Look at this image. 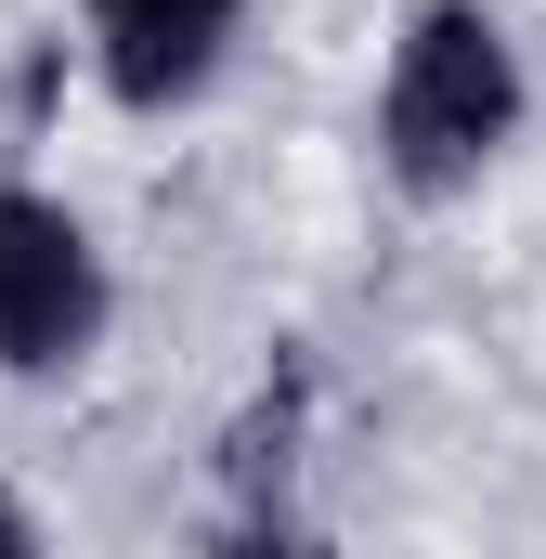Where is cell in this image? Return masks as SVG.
Instances as JSON below:
<instances>
[{
	"mask_svg": "<svg viewBox=\"0 0 546 559\" xmlns=\"http://www.w3.org/2000/svg\"><path fill=\"white\" fill-rule=\"evenodd\" d=\"M521 118V66H508V39L468 13V0H429L404 26V66H391V169H404L416 195H442V182H468L495 143Z\"/></svg>",
	"mask_w": 546,
	"mask_h": 559,
	"instance_id": "cell-1",
	"label": "cell"
},
{
	"mask_svg": "<svg viewBox=\"0 0 546 559\" xmlns=\"http://www.w3.org/2000/svg\"><path fill=\"white\" fill-rule=\"evenodd\" d=\"M0 547H39V534H26V521H13V508H0Z\"/></svg>",
	"mask_w": 546,
	"mask_h": 559,
	"instance_id": "cell-4",
	"label": "cell"
},
{
	"mask_svg": "<svg viewBox=\"0 0 546 559\" xmlns=\"http://www.w3.org/2000/svg\"><path fill=\"white\" fill-rule=\"evenodd\" d=\"M92 26H105V79H118L131 105H169V92L209 79L235 0H92Z\"/></svg>",
	"mask_w": 546,
	"mask_h": 559,
	"instance_id": "cell-3",
	"label": "cell"
},
{
	"mask_svg": "<svg viewBox=\"0 0 546 559\" xmlns=\"http://www.w3.org/2000/svg\"><path fill=\"white\" fill-rule=\"evenodd\" d=\"M105 312V274H92V235L52 209V195H0V365H66Z\"/></svg>",
	"mask_w": 546,
	"mask_h": 559,
	"instance_id": "cell-2",
	"label": "cell"
}]
</instances>
